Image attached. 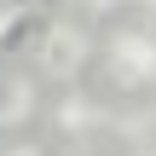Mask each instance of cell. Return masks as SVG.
I'll return each mask as SVG.
<instances>
[{
    "instance_id": "cell-6",
    "label": "cell",
    "mask_w": 156,
    "mask_h": 156,
    "mask_svg": "<svg viewBox=\"0 0 156 156\" xmlns=\"http://www.w3.org/2000/svg\"><path fill=\"white\" fill-rule=\"evenodd\" d=\"M64 156H87V151H64Z\"/></svg>"
},
{
    "instance_id": "cell-4",
    "label": "cell",
    "mask_w": 156,
    "mask_h": 156,
    "mask_svg": "<svg viewBox=\"0 0 156 156\" xmlns=\"http://www.w3.org/2000/svg\"><path fill=\"white\" fill-rule=\"evenodd\" d=\"M0 156H46L41 139H0Z\"/></svg>"
},
{
    "instance_id": "cell-2",
    "label": "cell",
    "mask_w": 156,
    "mask_h": 156,
    "mask_svg": "<svg viewBox=\"0 0 156 156\" xmlns=\"http://www.w3.org/2000/svg\"><path fill=\"white\" fill-rule=\"evenodd\" d=\"M110 122V110L93 98V93H64L58 98V127L69 133V139H87V133H98Z\"/></svg>"
},
{
    "instance_id": "cell-3",
    "label": "cell",
    "mask_w": 156,
    "mask_h": 156,
    "mask_svg": "<svg viewBox=\"0 0 156 156\" xmlns=\"http://www.w3.org/2000/svg\"><path fill=\"white\" fill-rule=\"evenodd\" d=\"M29 116H35V87H29V81H6V87H0V127L29 122Z\"/></svg>"
},
{
    "instance_id": "cell-8",
    "label": "cell",
    "mask_w": 156,
    "mask_h": 156,
    "mask_svg": "<svg viewBox=\"0 0 156 156\" xmlns=\"http://www.w3.org/2000/svg\"><path fill=\"white\" fill-rule=\"evenodd\" d=\"M145 156H156V151H145Z\"/></svg>"
},
{
    "instance_id": "cell-7",
    "label": "cell",
    "mask_w": 156,
    "mask_h": 156,
    "mask_svg": "<svg viewBox=\"0 0 156 156\" xmlns=\"http://www.w3.org/2000/svg\"><path fill=\"white\" fill-rule=\"evenodd\" d=\"M151 12H156V0H151Z\"/></svg>"
},
{
    "instance_id": "cell-1",
    "label": "cell",
    "mask_w": 156,
    "mask_h": 156,
    "mask_svg": "<svg viewBox=\"0 0 156 156\" xmlns=\"http://www.w3.org/2000/svg\"><path fill=\"white\" fill-rule=\"evenodd\" d=\"M93 58H98V75L116 93H145V87H156V29H145V23L110 29Z\"/></svg>"
},
{
    "instance_id": "cell-5",
    "label": "cell",
    "mask_w": 156,
    "mask_h": 156,
    "mask_svg": "<svg viewBox=\"0 0 156 156\" xmlns=\"http://www.w3.org/2000/svg\"><path fill=\"white\" fill-rule=\"evenodd\" d=\"M69 6H81L87 17H104V12H116V6H127V0H69Z\"/></svg>"
}]
</instances>
